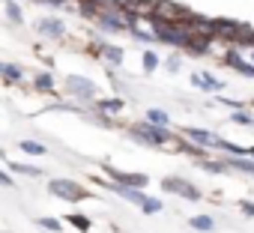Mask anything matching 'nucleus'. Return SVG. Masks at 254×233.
Instances as JSON below:
<instances>
[{
	"label": "nucleus",
	"mask_w": 254,
	"mask_h": 233,
	"mask_svg": "<svg viewBox=\"0 0 254 233\" xmlns=\"http://www.w3.org/2000/svg\"><path fill=\"white\" fill-rule=\"evenodd\" d=\"M117 191H120L123 197H129V200L141 203V209H144V212H150V215L162 209V203H159V200H153V197H144V194H141V191H135L132 185H117Z\"/></svg>",
	"instance_id": "nucleus-1"
},
{
	"label": "nucleus",
	"mask_w": 254,
	"mask_h": 233,
	"mask_svg": "<svg viewBox=\"0 0 254 233\" xmlns=\"http://www.w3.org/2000/svg\"><path fill=\"white\" fill-rule=\"evenodd\" d=\"M51 194L66 197V200H81V197H87V191H84L81 185L69 182V179H54V182H51Z\"/></svg>",
	"instance_id": "nucleus-2"
},
{
	"label": "nucleus",
	"mask_w": 254,
	"mask_h": 233,
	"mask_svg": "<svg viewBox=\"0 0 254 233\" xmlns=\"http://www.w3.org/2000/svg\"><path fill=\"white\" fill-rule=\"evenodd\" d=\"M132 135L138 141H147V144H165L168 141V132L165 129H153V126H135Z\"/></svg>",
	"instance_id": "nucleus-3"
},
{
	"label": "nucleus",
	"mask_w": 254,
	"mask_h": 233,
	"mask_svg": "<svg viewBox=\"0 0 254 233\" xmlns=\"http://www.w3.org/2000/svg\"><path fill=\"white\" fill-rule=\"evenodd\" d=\"M108 174H111V179H117L120 185H135V188L147 185V176H144V174H120V171H114L111 165H108Z\"/></svg>",
	"instance_id": "nucleus-4"
},
{
	"label": "nucleus",
	"mask_w": 254,
	"mask_h": 233,
	"mask_svg": "<svg viewBox=\"0 0 254 233\" xmlns=\"http://www.w3.org/2000/svg\"><path fill=\"white\" fill-rule=\"evenodd\" d=\"M191 81H194V84H197L200 90H209V93H218V90L224 87V84H221L218 78H212V75H203V72H197V75H194Z\"/></svg>",
	"instance_id": "nucleus-5"
},
{
	"label": "nucleus",
	"mask_w": 254,
	"mask_h": 233,
	"mask_svg": "<svg viewBox=\"0 0 254 233\" xmlns=\"http://www.w3.org/2000/svg\"><path fill=\"white\" fill-rule=\"evenodd\" d=\"M165 188H168V191H180V194H186L189 200H197V197H200L197 188H191V185H186V182H180V179H168Z\"/></svg>",
	"instance_id": "nucleus-6"
},
{
	"label": "nucleus",
	"mask_w": 254,
	"mask_h": 233,
	"mask_svg": "<svg viewBox=\"0 0 254 233\" xmlns=\"http://www.w3.org/2000/svg\"><path fill=\"white\" fill-rule=\"evenodd\" d=\"M69 87H72L78 96H87V99H93V93H96V87H93L90 81H84V78H69Z\"/></svg>",
	"instance_id": "nucleus-7"
},
{
	"label": "nucleus",
	"mask_w": 254,
	"mask_h": 233,
	"mask_svg": "<svg viewBox=\"0 0 254 233\" xmlns=\"http://www.w3.org/2000/svg\"><path fill=\"white\" fill-rule=\"evenodd\" d=\"M194 144H206V147H218V138L215 135H209V132H200V129H189L186 132Z\"/></svg>",
	"instance_id": "nucleus-8"
},
{
	"label": "nucleus",
	"mask_w": 254,
	"mask_h": 233,
	"mask_svg": "<svg viewBox=\"0 0 254 233\" xmlns=\"http://www.w3.org/2000/svg\"><path fill=\"white\" fill-rule=\"evenodd\" d=\"M39 33H48V36H63V24H60V21H39Z\"/></svg>",
	"instance_id": "nucleus-9"
},
{
	"label": "nucleus",
	"mask_w": 254,
	"mask_h": 233,
	"mask_svg": "<svg viewBox=\"0 0 254 233\" xmlns=\"http://www.w3.org/2000/svg\"><path fill=\"white\" fill-rule=\"evenodd\" d=\"M189 224H191L194 230H203V233H206V230H212V218H209V215H194Z\"/></svg>",
	"instance_id": "nucleus-10"
},
{
	"label": "nucleus",
	"mask_w": 254,
	"mask_h": 233,
	"mask_svg": "<svg viewBox=\"0 0 254 233\" xmlns=\"http://www.w3.org/2000/svg\"><path fill=\"white\" fill-rule=\"evenodd\" d=\"M21 150H24V153H30V156H42V153H45V147H42V144H36V141H21Z\"/></svg>",
	"instance_id": "nucleus-11"
},
{
	"label": "nucleus",
	"mask_w": 254,
	"mask_h": 233,
	"mask_svg": "<svg viewBox=\"0 0 254 233\" xmlns=\"http://www.w3.org/2000/svg\"><path fill=\"white\" fill-rule=\"evenodd\" d=\"M227 168H236V171H245V174H254V162H242V159H230Z\"/></svg>",
	"instance_id": "nucleus-12"
},
{
	"label": "nucleus",
	"mask_w": 254,
	"mask_h": 233,
	"mask_svg": "<svg viewBox=\"0 0 254 233\" xmlns=\"http://www.w3.org/2000/svg\"><path fill=\"white\" fill-rule=\"evenodd\" d=\"M150 123H159V126H168V114H165V111H159V108H153V111H150Z\"/></svg>",
	"instance_id": "nucleus-13"
},
{
	"label": "nucleus",
	"mask_w": 254,
	"mask_h": 233,
	"mask_svg": "<svg viewBox=\"0 0 254 233\" xmlns=\"http://www.w3.org/2000/svg\"><path fill=\"white\" fill-rule=\"evenodd\" d=\"M36 87L45 90V93H51V90H54V78H51V75H39V78H36Z\"/></svg>",
	"instance_id": "nucleus-14"
},
{
	"label": "nucleus",
	"mask_w": 254,
	"mask_h": 233,
	"mask_svg": "<svg viewBox=\"0 0 254 233\" xmlns=\"http://www.w3.org/2000/svg\"><path fill=\"white\" fill-rule=\"evenodd\" d=\"M156 66H159V57H156V54H150V51H147V54H144V69H147V72H153V69H156Z\"/></svg>",
	"instance_id": "nucleus-15"
},
{
	"label": "nucleus",
	"mask_w": 254,
	"mask_h": 233,
	"mask_svg": "<svg viewBox=\"0 0 254 233\" xmlns=\"http://www.w3.org/2000/svg\"><path fill=\"white\" fill-rule=\"evenodd\" d=\"M12 168H15L18 174H27V176H39V168H30V165H15V162H12Z\"/></svg>",
	"instance_id": "nucleus-16"
},
{
	"label": "nucleus",
	"mask_w": 254,
	"mask_h": 233,
	"mask_svg": "<svg viewBox=\"0 0 254 233\" xmlns=\"http://www.w3.org/2000/svg\"><path fill=\"white\" fill-rule=\"evenodd\" d=\"M39 224H42V227H48V230H54V233H57V230H63V224H60L57 218H39Z\"/></svg>",
	"instance_id": "nucleus-17"
},
{
	"label": "nucleus",
	"mask_w": 254,
	"mask_h": 233,
	"mask_svg": "<svg viewBox=\"0 0 254 233\" xmlns=\"http://www.w3.org/2000/svg\"><path fill=\"white\" fill-rule=\"evenodd\" d=\"M3 75L12 78V81H18V78H21V69H18V66H3Z\"/></svg>",
	"instance_id": "nucleus-18"
},
{
	"label": "nucleus",
	"mask_w": 254,
	"mask_h": 233,
	"mask_svg": "<svg viewBox=\"0 0 254 233\" xmlns=\"http://www.w3.org/2000/svg\"><path fill=\"white\" fill-rule=\"evenodd\" d=\"M69 221H72L75 227H81V230H87V227H90V221H87L84 215H69Z\"/></svg>",
	"instance_id": "nucleus-19"
},
{
	"label": "nucleus",
	"mask_w": 254,
	"mask_h": 233,
	"mask_svg": "<svg viewBox=\"0 0 254 233\" xmlns=\"http://www.w3.org/2000/svg\"><path fill=\"white\" fill-rule=\"evenodd\" d=\"M120 108H123L120 99H114V102H102V111H108V114H111V111H120Z\"/></svg>",
	"instance_id": "nucleus-20"
},
{
	"label": "nucleus",
	"mask_w": 254,
	"mask_h": 233,
	"mask_svg": "<svg viewBox=\"0 0 254 233\" xmlns=\"http://www.w3.org/2000/svg\"><path fill=\"white\" fill-rule=\"evenodd\" d=\"M108 54H111V60H114V63H120V60H123V51H120V48H111Z\"/></svg>",
	"instance_id": "nucleus-21"
},
{
	"label": "nucleus",
	"mask_w": 254,
	"mask_h": 233,
	"mask_svg": "<svg viewBox=\"0 0 254 233\" xmlns=\"http://www.w3.org/2000/svg\"><path fill=\"white\" fill-rule=\"evenodd\" d=\"M233 120H236V123H251V116H248V114H233Z\"/></svg>",
	"instance_id": "nucleus-22"
},
{
	"label": "nucleus",
	"mask_w": 254,
	"mask_h": 233,
	"mask_svg": "<svg viewBox=\"0 0 254 233\" xmlns=\"http://www.w3.org/2000/svg\"><path fill=\"white\" fill-rule=\"evenodd\" d=\"M9 15H12V21H18V18H21V12H18V6H15V3H9Z\"/></svg>",
	"instance_id": "nucleus-23"
},
{
	"label": "nucleus",
	"mask_w": 254,
	"mask_h": 233,
	"mask_svg": "<svg viewBox=\"0 0 254 233\" xmlns=\"http://www.w3.org/2000/svg\"><path fill=\"white\" fill-rule=\"evenodd\" d=\"M242 212L245 215H254V203H242Z\"/></svg>",
	"instance_id": "nucleus-24"
},
{
	"label": "nucleus",
	"mask_w": 254,
	"mask_h": 233,
	"mask_svg": "<svg viewBox=\"0 0 254 233\" xmlns=\"http://www.w3.org/2000/svg\"><path fill=\"white\" fill-rule=\"evenodd\" d=\"M0 185H12V179H9V176H6L3 171H0Z\"/></svg>",
	"instance_id": "nucleus-25"
},
{
	"label": "nucleus",
	"mask_w": 254,
	"mask_h": 233,
	"mask_svg": "<svg viewBox=\"0 0 254 233\" xmlns=\"http://www.w3.org/2000/svg\"><path fill=\"white\" fill-rule=\"evenodd\" d=\"M248 153H251V156H254V147H251V150H248Z\"/></svg>",
	"instance_id": "nucleus-26"
},
{
	"label": "nucleus",
	"mask_w": 254,
	"mask_h": 233,
	"mask_svg": "<svg viewBox=\"0 0 254 233\" xmlns=\"http://www.w3.org/2000/svg\"><path fill=\"white\" fill-rule=\"evenodd\" d=\"M0 72H3V66H0Z\"/></svg>",
	"instance_id": "nucleus-27"
}]
</instances>
